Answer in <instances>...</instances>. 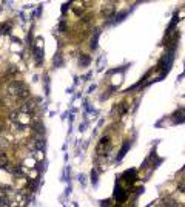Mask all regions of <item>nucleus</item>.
Returning a JSON list of instances; mask_svg holds the SVG:
<instances>
[{"label":"nucleus","mask_w":185,"mask_h":207,"mask_svg":"<svg viewBox=\"0 0 185 207\" xmlns=\"http://www.w3.org/2000/svg\"><path fill=\"white\" fill-rule=\"evenodd\" d=\"M6 164V156L3 153H0V165H5Z\"/></svg>","instance_id":"f257e3e1"},{"label":"nucleus","mask_w":185,"mask_h":207,"mask_svg":"<svg viewBox=\"0 0 185 207\" xmlns=\"http://www.w3.org/2000/svg\"><path fill=\"white\" fill-rule=\"evenodd\" d=\"M0 131H2V127H0Z\"/></svg>","instance_id":"f03ea898"}]
</instances>
